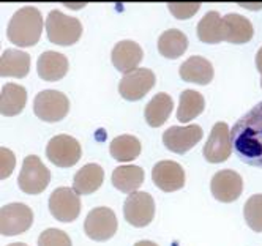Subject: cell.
Listing matches in <instances>:
<instances>
[{
  "label": "cell",
  "instance_id": "1",
  "mask_svg": "<svg viewBox=\"0 0 262 246\" xmlns=\"http://www.w3.org/2000/svg\"><path fill=\"white\" fill-rule=\"evenodd\" d=\"M235 155L253 167H262V101L250 109L231 129Z\"/></svg>",
  "mask_w": 262,
  "mask_h": 246
},
{
  "label": "cell",
  "instance_id": "2",
  "mask_svg": "<svg viewBox=\"0 0 262 246\" xmlns=\"http://www.w3.org/2000/svg\"><path fill=\"white\" fill-rule=\"evenodd\" d=\"M43 30L41 13L35 7H23L17 10L8 24L10 41L19 48H30L38 43Z\"/></svg>",
  "mask_w": 262,
  "mask_h": 246
},
{
  "label": "cell",
  "instance_id": "3",
  "mask_svg": "<svg viewBox=\"0 0 262 246\" xmlns=\"http://www.w3.org/2000/svg\"><path fill=\"white\" fill-rule=\"evenodd\" d=\"M46 33L51 43L59 46H71L81 38L82 26L79 19L63 14L59 10H52L46 19Z\"/></svg>",
  "mask_w": 262,
  "mask_h": 246
},
{
  "label": "cell",
  "instance_id": "4",
  "mask_svg": "<svg viewBox=\"0 0 262 246\" xmlns=\"http://www.w3.org/2000/svg\"><path fill=\"white\" fill-rule=\"evenodd\" d=\"M49 182V169L36 155H29L24 160L19 177H17V186L21 188V191L26 194H40L48 188Z\"/></svg>",
  "mask_w": 262,
  "mask_h": 246
},
{
  "label": "cell",
  "instance_id": "5",
  "mask_svg": "<svg viewBox=\"0 0 262 246\" xmlns=\"http://www.w3.org/2000/svg\"><path fill=\"white\" fill-rule=\"evenodd\" d=\"M70 110L67 95L59 90H43L35 97L33 112L43 122H60Z\"/></svg>",
  "mask_w": 262,
  "mask_h": 246
},
{
  "label": "cell",
  "instance_id": "6",
  "mask_svg": "<svg viewBox=\"0 0 262 246\" xmlns=\"http://www.w3.org/2000/svg\"><path fill=\"white\" fill-rule=\"evenodd\" d=\"M33 222V212L26 204H8L2 207L0 212V231L5 237L24 234L30 229Z\"/></svg>",
  "mask_w": 262,
  "mask_h": 246
},
{
  "label": "cell",
  "instance_id": "7",
  "mask_svg": "<svg viewBox=\"0 0 262 246\" xmlns=\"http://www.w3.org/2000/svg\"><path fill=\"white\" fill-rule=\"evenodd\" d=\"M123 216H125L126 222H129L135 227L148 226L155 216L154 197L144 191L131 193L123 204Z\"/></svg>",
  "mask_w": 262,
  "mask_h": 246
},
{
  "label": "cell",
  "instance_id": "8",
  "mask_svg": "<svg viewBox=\"0 0 262 246\" xmlns=\"http://www.w3.org/2000/svg\"><path fill=\"white\" fill-rule=\"evenodd\" d=\"M49 212L60 222H73L81 213V199L73 188H57L49 197Z\"/></svg>",
  "mask_w": 262,
  "mask_h": 246
},
{
  "label": "cell",
  "instance_id": "9",
  "mask_svg": "<svg viewBox=\"0 0 262 246\" xmlns=\"http://www.w3.org/2000/svg\"><path fill=\"white\" fill-rule=\"evenodd\" d=\"M81 144L68 135L54 136L46 147V156L57 167H71L81 160Z\"/></svg>",
  "mask_w": 262,
  "mask_h": 246
},
{
  "label": "cell",
  "instance_id": "10",
  "mask_svg": "<svg viewBox=\"0 0 262 246\" xmlns=\"http://www.w3.org/2000/svg\"><path fill=\"white\" fill-rule=\"evenodd\" d=\"M85 235L95 241H106L117 232L116 213L107 207H98L87 215L84 221Z\"/></svg>",
  "mask_w": 262,
  "mask_h": 246
},
{
  "label": "cell",
  "instance_id": "11",
  "mask_svg": "<svg viewBox=\"0 0 262 246\" xmlns=\"http://www.w3.org/2000/svg\"><path fill=\"white\" fill-rule=\"evenodd\" d=\"M155 85V74L148 68H138L126 73L119 82V93L128 101H138Z\"/></svg>",
  "mask_w": 262,
  "mask_h": 246
},
{
  "label": "cell",
  "instance_id": "12",
  "mask_svg": "<svg viewBox=\"0 0 262 246\" xmlns=\"http://www.w3.org/2000/svg\"><path fill=\"white\" fill-rule=\"evenodd\" d=\"M232 150V139L229 126L224 122L215 123L212 128V132L209 136V141L204 145V158L212 164L224 163L231 156Z\"/></svg>",
  "mask_w": 262,
  "mask_h": 246
},
{
  "label": "cell",
  "instance_id": "13",
  "mask_svg": "<svg viewBox=\"0 0 262 246\" xmlns=\"http://www.w3.org/2000/svg\"><path fill=\"white\" fill-rule=\"evenodd\" d=\"M204 136V131L199 125L190 126H171L164 131L163 142L167 150L177 155H183L191 150Z\"/></svg>",
  "mask_w": 262,
  "mask_h": 246
},
{
  "label": "cell",
  "instance_id": "14",
  "mask_svg": "<svg viewBox=\"0 0 262 246\" xmlns=\"http://www.w3.org/2000/svg\"><path fill=\"white\" fill-rule=\"evenodd\" d=\"M212 194L216 200L229 204L237 200L243 191V180L242 177L231 169H224L216 172L210 182Z\"/></svg>",
  "mask_w": 262,
  "mask_h": 246
},
{
  "label": "cell",
  "instance_id": "15",
  "mask_svg": "<svg viewBox=\"0 0 262 246\" xmlns=\"http://www.w3.org/2000/svg\"><path fill=\"white\" fill-rule=\"evenodd\" d=\"M152 178L157 188L164 193L179 191L185 185V172L179 163L176 161H160L154 166Z\"/></svg>",
  "mask_w": 262,
  "mask_h": 246
},
{
  "label": "cell",
  "instance_id": "16",
  "mask_svg": "<svg viewBox=\"0 0 262 246\" xmlns=\"http://www.w3.org/2000/svg\"><path fill=\"white\" fill-rule=\"evenodd\" d=\"M142 55H144V52L138 43L123 40L114 46L112 54H111V59H112V65L116 66V70L126 74V73L138 70V65L142 60Z\"/></svg>",
  "mask_w": 262,
  "mask_h": 246
},
{
  "label": "cell",
  "instance_id": "17",
  "mask_svg": "<svg viewBox=\"0 0 262 246\" xmlns=\"http://www.w3.org/2000/svg\"><path fill=\"white\" fill-rule=\"evenodd\" d=\"M223 33L224 41L232 44H243L248 43L253 38L254 29L250 19H247L245 16L229 13L223 17Z\"/></svg>",
  "mask_w": 262,
  "mask_h": 246
},
{
  "label": "cell",
  "instance_id": "18",
  "mask_svg": "<svg viewBox=\"0 0 262 246\" xmlns=\"http://www.w3.org/2000/svg\"><path fill=\"white\" fill-rule=\"evenodd\" d=\"M36 71L43 81L55 82L65 78L68 71V59L55 51H46L40 55L38 63H36Z\"/></svg>",
  "mask_w": 262,
  "mask_h": 246
},
{
  "label": "cell",
  "instance_id": "19",
  "mask_svg": "<svg viewBox=\"0 0 262 246\" xmlns=\"http://www.w3.org/2000/svg\"><path fill=\"white\" fill-rule=\"evenodd\" d=\"M179 73L183 81L199 84V85L210 84L213 79V74H215L212 63L207 59H204V57H199V55H193L190 59H186V62H183L180 65Z\"/></svg>",
  "mask_w": 262,
  "mask_h": 246
},
{
  "label": "cell",
  "instance_id": "20",
  "mask_svg": "<svg viewBox=\"0 0 262 246\" xmlns=\"http://www.w3.org/2000/svg\"><path fill=\"white\" fill-rule=\"evenodd\" d=\"M104 180V170L101 166L90 163L82 166L73 180V189L76 191L79 196H87L95 193L97 189L103 185Z\"/></svg>",
  "mask_w": 262,
  "mask_h": 246
},
{
  "label": "cell",
  "instance_id": "21",
  "mask_svg": "<svg viewBox=\"0 0 262 246\" xmlns=\"http://www.w3.org/2000/svg\"><path fill=\"white\" fill-rule=\"evenodd\" d=\"M0 70L4 78H26L30 70V55L19 49H7L2 52Z\"/></svg>",
  "mask_w": 262,
  "mask_h": 246
},
{
  "label": "cell",
  "instance_id": "22",
  "mask_svg": "<svg viewBox=\"0 0 262 246\" xmlns=\"http://www.w3.org/2000/svg\"><path fill=\"white\" fill-rule=\"evenodd\" d=\"M144 182V169L139 166H119L112 172V185L119 191L131 194L139 189Z\"/></svg>",
  "mask_w": 262,
  "mask_h": 246
},
{
  "label": "cell",
  "instance_id": "23",
  "mask_svg": "<svg viewBox=\"0 0 262 246\" xmlns=\"http://www.w3.org/2000/svg\"><path fill=\"white\" fill-rule=\"evenodd\" d=\"M171 112H172V98L163 92L157 93L150 100V103L145 106V110H144L145 122L152 128H158L169 119Z\"/></svg>",
  "mask_w": 262,
  "mask_h": 246
},
{
  "label": "cell",
  "instance_id": "24",
  "mask_svg": "<svg viewBox=\"0 0 262 246\" xmlns=\"http://www.w3.org/2000/svg\"><path fill=\"white\" fill-rule=\"evenodd\" d=\"M0 109L4 117L17 116L27 103V90L17 84H5L2 87V100H0Z\"/></svg>",
  "mask_w": 262,
  "mask_h": 246
},
{
  "label": "cell",
  "instance_id": "25",
  "mask_svg": "<svg viewBox=\"0 0 262 246\" xmlns=\"http://www.w3.org/2000/svg\"><path fill=\"white\" fill-rule=\"evenodd\" d=\"M188 48V38L177 29H169L158 38V51L166 59H179Z\"/></svg>",
  "mask_w": 262,
  "mask_h": 246
},
{
  "label": "cell",
  "instance_id": "26",
  "mask_svg": "<svg viewBox=\"0 0 262 246\" xmlns=\"http://www.w3.org/2000/svg\"><path fill=\"white\" fill-rule=\"evenodd\" d=\"M198 36L202 43L218 44L224 41L223 17L216 11H209L198 24Z\"/></svg>",
  "mask_w": 262,
  "mask_h": 246
},
{
  "label": "cell",
  "instance_id": "27",
  "mask_svg": "<svg viewBox=\"0 0 262 246\" xmlns=\"http://www.w3.org/2000/svg\"><path fill=\"white\" fill-rule=\"evenodd\" d=\"M109 153L119 163L133 161L141 153V142L138 138L131 136V135L117 136L109 145Z\"/></svg>",
  "mask_w": 262,
  "mask_h": 246
},
{
  "label": "cell",
  "instance_id": "28",
  "mask_svg": "<svg viewBox=\"0 0 262 246\" xmlns=\"http://www.w3.org/2000/svg\"><path fill=\"white\" fill-rule=\"evenodd\" d=\"M204 106H205V101H204V97L199 92H196V90L182 92L180 101H179V109H177L179 122H182V123L191 122L204 110Z\"/></svg>",
  "mask_w": 262,
  "mask_h": 246
},
{
  "label": "cell",
  "instance_id": "29",
  "mask_svg": "<svg viewBox=\"0 0 262 246\" xmlns=\"http://www.w3.org/2000/svg\"><path fill=\"white\" fill-rule=\"evenodd\" d=\"M243 216L254 232H262V194L251 196L243 207Z\"/></svg>",
  "mask_w": 262,
  "mask_h": 246
},
{
  "label": "cell",
  "instance_id": "30",
  "mask_svg": "<svg viewBox=\"0 0 262 246\" xmlns=\"http://www.w3.org/2000/svg\"><path fill=\"white\" fill-rule=\"evenodd\" d=\"M38 246H71V240L60 229H46L38 238Z\"/></svg>",
  "mask_w": 262,
  "mask_h": 246
},
{
  "label": "cell",
  "instance_id": "31",
  "mask_svg": "<svg viewBox=\"0 0 262 246\" xmlns=\"http://www.w3.org/2000/svg\"><path fill=\"white\" fill-rule=\"evenodd\" d=\"M167 8L174 14V17L188 19L201 8V4H171V5H167Z\"/></svg>",
  "mask_w": 262,
  "mask_h": 246
},
{
  "label": "cell",
  "instance_id": "32",
  "mask_svg": "<svg viewBox=\"0 0 262 246\" xmlns=\"http://www.w3.org/2000/svg\"><path fill=\"white\" fill-rule=\"evenodd\" d=\"M16 166V158L13 155V151L8 150L7 147H2V180L11 175Z\"/></svg>",
  "mask_w": 262,
  "mask_h": 246
},
{
  "label": "cell",
  "instance_id": "33",
  "mask_svg": "<svg viewBox=\"0 0 262 246\" xmlns=\"http://www.w3.org/2000/svg\"><path fill=\"white\" fill-rule=\"evenodd\" d=\"M256 68H257V71L262 76V48L257 51V55H256Z\"/></svg>",
  "mask_w": 262,
  "mask_h": 246
},
{
  "label": "cell",
  "instance_id": "34",
  "mask_svg": "<svg viewBox=\"0 0 262 246\" xmlns=\"http://www.w3.org/2000/svg\"><path fill=\"white\" fill-rule=\"evenodd\" d=\"M135 246H158V244L154 243V241H148V240H142V241L135 243Z\"/></svg>",
  "mask_w": 262,
  "mask_h": 246
},
{
  "label": "cell",
  "instance_id": "35",
  "mask_svg": "<svg viewBox=\"0 0 262 246\" xmlns=\"http://www.w3.org/2000/svg\"><path fill=\"white\" fill-rule=\"evenodd\" d=\"M8 246H27L26 243H11V244H8Z\"/></svg>",
  "mask_w": 262,
  "mask_h": 246
},
{
  "label": "cell",
  "instance_id": "36",
  "mask_svg": "<svg viewBox=\"0 0 262 246\" xmlns=\"http://www.w3.org/2000/svg\"><path fill=\"white\" fill-rule=\"evenodd\" d=\"M260 85H262V79H260Z\"/></svg>",
  "mask_w": 262,
  "mask_h": 246
}]
</instances>
